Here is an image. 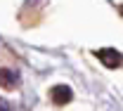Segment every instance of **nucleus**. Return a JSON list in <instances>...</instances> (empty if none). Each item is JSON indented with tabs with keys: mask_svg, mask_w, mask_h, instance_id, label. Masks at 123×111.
<instances>
[{
	"mask_svg": "<svg viewBox=\"0 0 123 111\" xmlns=\"http://www.w3.org/2000/svg\"><path fill=\"white\" fill-rule=\"evenodd\" d=\"M97 57H99V62L104 64V66H109V69H118L123 64V57L118 50H111V47H104L97 52Z\"/></svg>",
	"mask_w": 123,
	"mask_h": 111,
	"instance_id": "f257e3e1",
	"label": "nucleus"
},
{
	"mask_svg": "<svg viewBox=\"0 0 123 111\" xmlns=\"http://www.w3.org/2000/svg\"><path fill=\"white\" fill-rule=\"evenodd\" d=\"M52 102L55 104H69L71 99H74V92H71V88L69 85H57V88H52Z\"/></svg>",
	"mask_w": 123,
	"mask_h": 111,
	"instance_id": "f03ea898",
	"label": "nucleus"
},
{
	"mask_svg": "<svg viewBox=\"0 0 123 111\" xmlns=\"http://www.w3.org/2000/svg\"><path fill=\"white\" fill-rule=\"evenodd\" d=\"M17 83H19V76H17L14 71H10V69H0V85H2L5 90H12Z\"/></svg>",
	"mask_w": 123,
	"mask_h": 111,
	"instance_id": "7ed1b4c3",
	"label": "nucleus"
},
{
	"mask_svg": "<svg viewBox=\"0 0 123 111\" xmlns=\"http://www.w3.org/2000/svg\"><path fill=\"white\" fill-rule=\"evenodd\" d=\"M0 111H12V109H10V104H7L2 97H0Z\"/></svg>",
	"mask_w": 123,
	"mask_h": 111,
	"instance_id": "20e7f679",
	"label": "nucleus"
}]
</instances>
